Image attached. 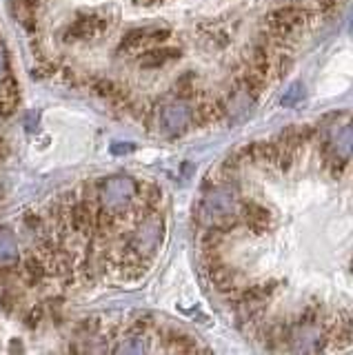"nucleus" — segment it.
Returning a JSON list of instances; mask_svg holds the SVG:
<instances>
[{
	"mask_svg": "<svg viewBox=\"0 0 353 355\" xmlns=\"http://www.w3.org/2000/svg\"><path fill=\"white\" fill-rule=\"evenodd\" d=\"M238 214V200L229 191L227 187L212 189L200 202L198 211V220L203 222L207 229H225L236 220Z\"/></svg>",
	"mask_w": 353,
	"mask_h": 355,
	"instance_id": "f257e3e1",
	"label": "nucleus"
},
{
	"mask_svg": "<svg viewBox=\"0 0 353 355\" xmlns=\"http://www.w3.org/2000/svg\"><path fill=\"white\" fill-rule=\"evenodd\" d=\"M136 193V184L131 178L118 175V178H109L101 187V200L107 209H120L125 207Z\"/></svg>",
	"mask_w": 353,
	"mask_h": 355,
	"instance_id": "f03ea898",
	"label": "nucleus"
},
{
	"mask_svg": "<svg viewBox=\"0 0 353 355\" xmlns=\"http://www.w3.org/2000/svg\"><path fill=\"white\" fill-rule=\"evenodd\" d=\"M162 231H164V225L158 216H151L147 218L145 222L140 225V229L136 231V238H134V244L140 253H151L156 251V247L160 244V238H162Z\"/></svg>",
	"mask_w": 353,
	"mask_h": 355,
	"instance_id": "7ed1b4c3",
	"label": "nucleus"
},
{
	"mask_svg": "<svg viewBox=\"0 0 353 355\" xmlns=\"http://www.w3.org/2000/svg\"><path fill=\"white\" fill-rule=\"evenodd\" d=\"M191 120V114L189 109H187L184 105H169L162 109V127L167 129L169 133H180L184 131V127L189 125Z\"/></svg>",
	"mask_w": 353,
	"mask_h": 355,
	"instance_id": "20e7f679",
	"label": "nucleus"
},
{
	"mask_svg": "<svg viewBox=\"0 0 353 355\" xmlns=\"http://www.w3.org/2000/svg\"><path fill=\"white\" fill-rule=\"evenodd\" d=\"M18 258V244L9 229H0V264H9Z\"/></svg>",
	"mask_w": 353,
	"mask_h": 355,
	"instance_id": "39448f33",
	"label": "nucleus"
},
{
	"mask_svg": "<svg viewBox=\"0 0 353 355\" xmlns=\"http://www.w3.org/2000/svg\"><path fill=\"white\" fill-rule=\"evenodd\" d=\"M149 347L142 338H127L123 347H118V353H145Z\"/></svg>",
	"mask_w": 353,
	"mask_h": 355,
	"instance_id": "423d86ee",
	"label": "nucleus"
},
{
	"mask_svg": "<svg viewBox=\"0 0 353 355\" xmlns=\"http://www.w3.org/2000/svg\"><path fill=\"white\" fill-rule=\"evenodd\" d=\"M304 98V87L298 83V85H293L289 92H286L284 96H282V107H291V105H295V103H300V100Z\"/></svg>",
	"mask_w": 353,
	"mask_h": 355,
	"instance_id": "0eeeda50",
	"label": "nucleus"
},
{
	"mask_svg": "<svg viewBox=\"0 0 353 355\" xmlns=\"http://www.w3.org/2000/svg\"><path fill=\"white\" fill-rule=\"evenodd\" d=\"M129 151H134V147H131V144H125V142L112 144V153H129Z\"/></svg>",
	"mask_w": 353,
	"mask_h": 355,
	"instance_id": "6e6552de",
	"label": "nucleus"
},
{
	"mask_svg": "<svg viewBox=\"0 0 353 355\" xmlns=\"http://www.w3.org/2000/svg\"><path fill=\"white\" fill-rule=\"evenodd\" d=\"M5 73V53H3V49H0V76Z\"/></svg>",
	"mask_w": 353,
	"mask_h": 355,
	"instance_id": "1a4fd4ad",
	"label": "nucleus"
}]
</instances>
